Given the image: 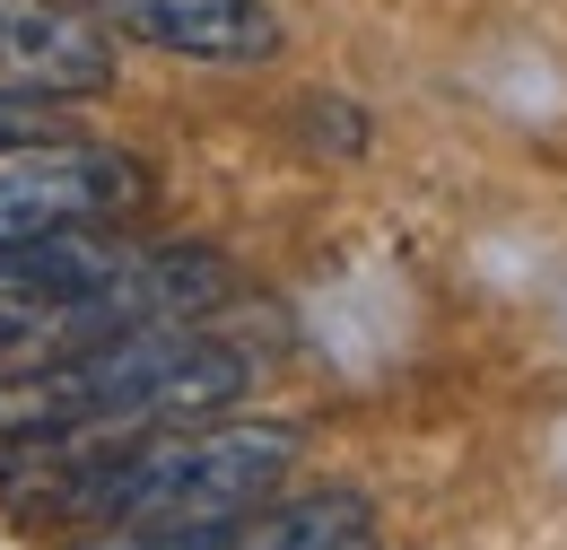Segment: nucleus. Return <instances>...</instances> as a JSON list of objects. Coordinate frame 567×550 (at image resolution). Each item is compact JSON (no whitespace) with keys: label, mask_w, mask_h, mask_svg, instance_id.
<instances>
[{"label":"nucleus","mask_w":567,"mask_h":550,"mask_svg":"<svg viewBox=\"0 0 567 550\" xmlns=\"http://www.w3.org/2000/svg\"><path fill=\"white\" fill-rule=\"evenodd\" d=\"M262 376V358L227 342L210 315L141 324L71 358L0 367V446L9 437H62V428H157V419H210Z\"/></svg>","instance_id":"f257e3e1"},{"label":"nucleus","mask_w":567,"mask_h":550,"mask_svg":"<svg viewBox=\"0 0 567 550\" xmlns=\"http://www.w3.org/2000/svg\"><path fill=\"white\" fill-rule=\"evenodd\" d=\"M148 210L141 157L105 149V140H27L0 149V245L53 236V227H123Z\"/></svg>","instance_id":"f03ea898"},{"label":"nucleus","mask_w":567,"mask_h":550,"mask_svg":"<svg viewBox=\"0 0 567 550\" xmlns=\"http://www.w3.org/2000/svg\"><path fill=\"white\" fill-rule=\"evenodd\" d=\"M114 88V35L71 0H0V96L71 105Z\"/></svg>","instance_id":"7ed1b4c3"},{"label":"nucleus","mask_w":567,"mask_h":550,"mask_svg":"<svg viewBox=\"0 0 567 550\" xmlns=\"http://www.w3.org/2000/svg\"><path fill=\"white\" fill-rule=\"evenodd\" d=\"M87 18L105 35H132L148 53H184V62H271L280 27L262 0H87Z\"/></svg>","instance_id":"20e7f679"},{"label":"nucleus","mask_w":567,"mask_h":550,"mask_svg":"<svg viewBox=\"0 0 567 550\" xmlns=\"http://www.w3.org/2000/svg\"><path fill=\"white\" fill-rule=\"evenodd\" d=\"M367 542V498L358 489H315V498H254L210 524L141 533L132 550H350Z\"/></svg>","instance_id":"39448f33"},{"label":"nucleus","mask_w":567,"mask_h":550,"mask_svg":"<svg viewBox=\"0 0 567 550\" xmlns=\"http://www.w3.org/2000/svg\"><path fill=\"white\" fill-rule=\"evenodd\" d=\"M350 550H367V542H350Z\"/></svg>","instance_id":"423d86ee"}]
</instances>
